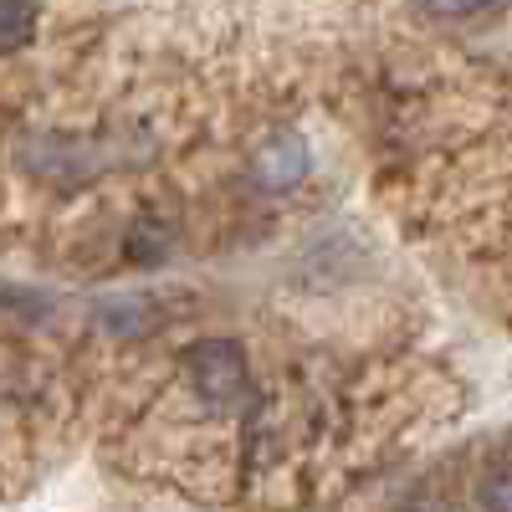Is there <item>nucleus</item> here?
Returning <instances> with one entry per match:
<instances>
[{
  "instance_id": "1",
  "label": "nucleus",
  "mask_w": 512,
  "mask_h": 512,
  "mask_svg": "<svg viewBox=\"0 0 512 512\" xmlns=\"http://www.w3.org/2000/svg\"><path fill=\"white\" fill-rule=\"evenodd\" d=\"M190 384L205 405L216 410H241L251 400V369L246 354L226 338H205V344L190 349Z\"/></svg>"
},
{
  "instance_id": "2",
  "label": "nucleus",
  "mask_w": 512,
  "mask_h": 512,
  "mask_svg": "<svg viewBox=\"0 0 512 512\" xmlns=\"http://www.w3.org/2000/svg\"><path fill=\"white\" fill-rule=\"evenodd\" d=\"M303 175H308V149H303L297 134H277V139H267L262 149H256V180H262V185L287 190Z\"/></svg>"
},
{
  "instance_id": "3",
  "label": "nucleus",
  "mask_w": 512,
  "mask_h": 512,
  "mask_svg": "<svg viewBox=\"0 0 512 512\" xmlns=\"http://www.w3.org/2000/svg\"><path fill=\"white\" fill-rule=\"evenodd\" d=\"M36 26V0H0V57L16 52Z\"/></svg>"
},
{
  "instance_id": "4",
  "label": "nucleus",
  "mask_w": 512,
  "mask_h": 512,
  "mask_svg": "<svg viewBox=\"0 0 512 512\" xmlns=\"http://www.w3.org/2000/svg\"><path fill=\"white\" fill-rule=\"evenodd\" d=\"M415 6L425 16H477V11L492 6V0H415Z\"/></svg>"
},
{
  "instance_id": "5",
  "label": "nucleus",
  "mask_w": 512,
  "mask_h": 512,
  "mask_svg": "<svg viewBox=\"0 0 512 512\" xmlns=\"http://www.w3.org/2000/svg\"><path fill=\"white\" fill-rule=\"evenodd\" d=\"M482 502H487V507H512V472L492 477V487L482 492Z\"/></svg>"
}]
</instances>
